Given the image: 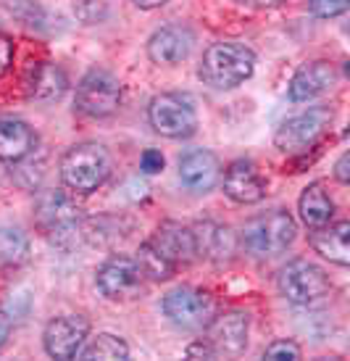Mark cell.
<instances>
[{
	"instance_id": "33",
	"label": "cell",
	"mask_w": 350,
	"mask_h": 361,
	"mask_svg": "<svg viewBox=\"0 0 350 361\" xmlns=\"http://www.w3.org/2000/svg\"><path fill=\"white\" fill-rule=\"evenodd\" d=\"M8 335H11V319H8V314H6V311H0V348L6 345Z\"/></svg>"
},
{
	"instance_id": "20",
	"label": "cell",
	"mask_w": 350,
	"mask_h": 361,
	"mask_svg": "<svg viewBox=\"0 0 350 361\" xmlns=\"http://www.w3.org/2000/svg\"><path fill=\"white\" fill-rule=\"evenodd\" d=\"M35 148V132L19 119L0 121V161H21Z\"/></svg>"
},
{
	"instance_id": "32",
	"label": "cell",
	"mask_w": 350,
	"mask_h": 361,
	"mask_svg": "<svg viewBox=\"0 0 350 361\" xmlns=\"http://www.w3.org/2000/svg\"><path fill=\"white\" fill-rule=\"evenodd\" d=\"M348 164H350V156H348V153H342L340 161H337V171H335V174H337V180H340V182H348V180H350Z\"/></svg>"
},
{
	"instance_id": "8",
	"label": "cell",
	"mask_w": 350,
	"mask_h": 361,
	"mask_svg": "<svg viewBox=\"0 0 350 361\" xmlns=\"http://www.w3.org/2000/svg\"><path fill=\"white\" fill-rule=\"evenodd\" d=\"M148 119L163 137H190L198 130V114L192 103L174 92H161L150 101Z\"/></svg>"
},
{
	"instance_id": "24",
	"label": "cell",
	"mask_w": 350,
	"mask_h": 361,
	"mask_svg": "<svg viewBox=\"0 0 350 361\" xmlns=\"http://www.w3.org/2000/svg\"><path fill=\"white\" fill-rule=\"evenodd\" d=\"M30 259V238L19 227H0V261L6 267H21Z\"/></svg>"
},
{
	"instance_id": "31",
	"label": "cell",
	"mask_w": 350,
	"mask_h": 361,
	"mask_svg": "<svg viewBox=\"0 0 350 361\" xmlns=\"http://www.w3.org/2000/svg\"><path fill=\"white\" fill-rule=\"evenodd\" d=\"M187 356H190V359H198V356H203V359H213V356H216V348H213L208 341H198L187 348Z\"/></svg>"
},
{
	"instance_id": "34",
	"label": "cell",
	"mask_w": 350,
	"mask_h": 361,
	"mask_svg": "<svg viewBox=\"0 0 350 361\" xmlns=\"http://www.w3.org/2000/svg\"><path fill=\"white\" fill-rule=\"evenodd\" d=\"M248 3H253L256 8H274V6H282L285 0H248Z\"/></svg>"
},
{
	"instance_id": "25",
	"label": "cell",
	"mask_w": 350,
	"mask_h": 361,
	"mask_svg": "<svg viewBox=\"0 0 350 361\" xmlns=\"http://www.w3.org/2000/svg\"><path fill=\"white\" fill-rule=\"evenodd\" d=\"M137 264H140L142 271H145V277H150V280H169L171 274H174V269H177V267H174V264H171L153 243L140 245V251H137Z\"/></svg>"
},
{
	"instance_id": "9",
	"label": "cell",
	"mask_w": 350,
	"mask_h": 361,
	"mask_svg": "<svg viewBox=\"0 0 350 361\" xmlns=\"http://www.w3.org/2000/svg\"><path fill=\"white\" fill-rule=\"evenodd\" d=\"M121 106L119 80L103 69L87 71L77 85V109L92 119H106Z\"/></svg>"
},
{
	"instance_id": "5",
	"label": "cell",
	"mask_w": 350,
	"mask_h": 361,
	"mask_svg": "<svg viewBox=\"0 0 350 361\" xmlns=\"http://www.w3.org/2000/svg\"><path fill=\"white\" fill-rule=\"evenodd\" d=\"M332 119L335 114L330 109H308L303 114H295L287 121H282V127L274 135V142L285 153H306L327 135Z\"/></svg>"
},
{
	"instance_id": "4",
	"label": "cell",
	"mask_w": 350,
	"mask_h": 361,
	"mask_svg": "<svg viewBox=\"0 0 350 361\" xmlns=\"http://www.w3.org/2000/svg\"><path fill=\"white\" fill-rule=\"evenodd\" d=\"M277 285H280L282 295L298 306H313V303L324 301L332 290L327 271L306 259H295L287 267H282Z\"/></svg>"
},
{
	"instance_id": "7",
	"label": "cell",
	"mask_w": 350,
	"mask_h": 361,
	"mask_svg": "<svg viewBox=\"0 0 350 361\" xmlns=\"http://www.w3.org/2000/svg\"><path fill=\"white\" fill-rule=\"evenodd\" d=\"M163 314L182 330H206L219 311H216V301L206 290L177 288V290L166 293Z\"/></svg>"
},
{
	"instance_id": "11",
	"label": "cell",
	"mask_w": 350,
	"mask_h": 361,
	"mask_svg": "<svg viewBox=\"0 0 350 361\" xmlns=\"http://www.w3.org/2000/svg\"><path fill=\"white\" fill-rule=\"evenodd\" d=\"M90 335V319L82 314H63L48 322L42 343L53 359H74Z\"/></svg>"
},
{
	"instance_id": "10",
	"label": "cell",
	"mask_w": 350,
	"mask_h": 361,
	"mask_svg": "<svg viewBox=\"0 0 350 361\" xmlns=\"http://www.w3.org/2000/svg\"><path fill=\"white\" fill-rule=\"evenodd\" d=\"M98 288L111 301H130V298H137V293H142L145 288V271L137 259L113 256L100 267Z\"/></svg>"
},
{
	"instance_id": "21",
	"label": "cell",
	"mask_w": 350,
	"mask_h": 361,
	"mask_svg": "<svg viewBox=\"0 0 350 361\" xmlns=\"http://www.w3.org/2000/svg\"><path fill=\"white\" fill-rule=\"evenodd\" d=\"M195 235V245H198V256H208V259L224 261L235 253V235L230 227H219V224H200L192 230Z\"/></svg>"
},
{
	"instance_id": "19",
	"label": "cell",
	"mask_w": 350,
	"mask_h": 361,
	"mask_svg": "<svg viewBox=\"0 0 350 361\" xmlns=\"http://www.w3.org/2000/svg\"><path fill=\"white\" fill-rule=\"evenodd\" d=\"M300 219L306 221V227L316 230V227H324L330 224L332 216H335V203H332L330 192L324 190L321 182H311L308 188L303 190L298 201Z\"/></svg>"
},
{
	"instance_id": "18",
	"label": "cell",
	"mask_w": 350,
	"mask_h": 361,
	"mask_svg": "<svg viewBox=\"0 0 350 361\" xmlns=\"http://www.w3.org/2000/svg\"><path fill=\"white\" fill-rule=\"evenodd\" d=\"M350 224L348 221H337V224H324L311 230V245L313 251L321 253L324 259H330L337 267H348L350 264Z\"/></svg>"
},
{
	"instance_id": "6",
	"label": "cell",
	"mask_w": 350,
	"mask_h": 361,
	"mask_svg": "<svg viewBox=\"0 0 350 361\" xmlns=\"http://www.w3.org/2000/svg\"><path fill=\"white\" fill-rule=\"evenodd\" d=\"M82 206H77V201L66 192H48L37 203V224L56 243L74 240L82 230Z\"/></svg>"
},
{
	"instance_id": "15",
	"label": "cell",
	"mask_w": 350,
	"mask_h": 361,
	"mask_svg": "<svg viewBox=\"0 0 350 361\" xmlns=\"http://www.w3.org/2000/svg\"><path fill=\"white\" fill-rule=\"evenodd\" d=\"M206 330H208L206 341L216 348V353H240L248 345V314L242 311L216 314Z\"/></svg>"
},
{
	"instance_id": "30",
	"label": "cell",
	"mask_w": 350,
	"mask_h": 361,
	"mask_svg": "<svg viewBox=\"0 0 350 361\" xmlns=\"http://www.w3.org/2000/svg\"><path fill=\"white\" fill-rule=\"evenodd\" d=\"M13 63V40L8 35H0V77L11 69Z\"/></svg>"
},
{
	"instance_id": "22",
	"label": "cell",
	"mask_w": 350,
	"mask_h": 361,
	"mask_svg": "<svg viewBox=\"0 0 350 361\" xmlns=\"http://www.w3.org/2000/svg\"><path fill=\"white\" fill-rule=\"evenodd\" d=\"M66 74L56 66V63H40L32 71L30 80V95L37 101H58L66 92Z\"/></svg>"
},
{
	"instance_id": "27",
	"label": "cell",
	"mask_w": 350,
	"mask_h": 361,
	"mask_svg": "<svg viewBox=\"0 0 350 361\" xmlns=\"http://www.w3.org/2000/svg\"><path fill=\"white\" fill-rule=\"evenodd\" d=\"M74 11H77V16H80L85 24H98V21L106 16V6H100L95 0H80V3L74 6Z\"/></svg>"
},
{
	"instance_id": "12",
	"label": "cell",
	"mask_w": 350,
	"mask_h": 361,
	"mask_svg": "<svg viewBox=\"0 0 350 361\" xmlns=\"http://www.w3.org/2000/svg\"><path fill=\"white\" fill-rule=\"evenodd\" d=\"M195 45V35L190 27L185 24H169V27H161L148 42V56L153 63L161 66H177L192 53Z\"/></svg>"
},
{
	"instance_id": "1",
	"label": "cell",
	"mask_w": 350,
	"mask_h": 361,
	"mask_svg": "<svg viewBox=\"0 0 350 361\" xmlns=\"http://www.w3.org/2000/svg\"><path fill=\"white\" fill-rule=\"evenodd\" d=\"M256 69V56L240 42H213L203 53L200 77L216 90H235L242 82L250 80Z\"/></svg>"
},
{
	"instance_id": "28",
	"label": "cell",
	"mask_w": 350,
	"mask_h": 361,
	"mask_svg": "<svg viewBox=\"0 0 350 361\" xmlns=\"http://www.w3.org/2000/svg\"><path fill=\"white\" fill-rule=\"evenodd\" d=\"M263 359H300V348L292 341H277L263 351Z\"/></svg>"
},
{
	"instance_id": "17",
	"label": "cell",
	"mask_w": 350,
	"mask_h": 361,
	"mask_svg": "<svg viewBox=\"0 0 350 361\" xmlns=\"http://www.w3.org/2000/svg\"><path fill=\"white\" fill-rule=\"evenodd\" d=\"M150 243H153L174 267H177V264H187V261H192L198 256V245H195L192 230L190 227H182L177 221L161 224L158 232H156V238Z\"/></svg>"
},
{
	"instance_id": "3",
	"label": "cell",
	"mask_w": 350,
	"mask_h": 361,
	"mask_svg": "<svg viewBox=\"0 0 350 361\" xmlns=\"http://www.w3.org/2000/svg\"><path fill=\"white\" fill-rule=\"evenodd\" d=\"M295 232H298V227H295V219L290 214L274 209L253 216L242 227L240 243L256 259H271V256H280L282 251L290 248L292 240H295Z\"/></svg>"
},
{
	"instance_id": "13",
	"label": "cell",
	"mask_w": 350,
	"mask_h": 361,
	"mask_svg": "<svg viewBox=\"0 0 350 361\" xmlns=\"http://www.w3.org/2000/svg\"><path fill=\"white\" fill-rule=\"evenodd\" d=\"M337 82V69L330 61H308L303 63L290 82V101L306 103L330 92Z\"/></svg>"
},
{
	"instance_id": "29",
	"label": "cell",
	"mask_w": 350,
	"mask_h": 361,
	"mask_svg": "<svg viewBox=\"0 0 350 361\" xmlns=\"http://www.w3.org/2000/svg\"><path fill=\"white\" fill-rule=\"evenodd\" d=\"M140 169L145 171V174H158V171H163V156H161V151H145L142 153Z\"/></svg>"
},
{
	"instance_id": "16",
	"label": "cell",
	"mask_w": 350,
	"mask_h": 361,
	"mask_svg": "<svg viewBox=\"0 0 350 361\" xmlns=\"http://www.w3.org/2000/svg\"><path fill=\"white\" fill-rule=\"evenodd\" d=\"M224 192L237 203H258L266 195V180L258 174L256 164L235 161L224 174Z\"/></svg>"
},
{
	"instance_id": "14",
	"label": "cell",
	"mask_w": 350,
	"mask_h": 361,
	"mask_svg": "<svg viewBox=\"0 0 350 361\" xmlns=\"http://www.w3.org/2000/svg\"><path fill=\"white\" fill-rule=\"evenodd\" d=\"M180 180L192 192L213 190L221 180V164L211 151H190L180 159Z\"/></svg>"
},
{
	"instance_id": "35",
	"label": "cell",
	"mask_w": 350,
	"mask_h": 361,
	"mask_svg": "<svg viewBox=\"0 0 350 361\" xmlns=\"http://www.w3.org/2000/svg\"><path fill=\"white\" fill-rule=\"evenodd\" d=\"M135 3H137V6H140V8H161V6H163V3H169V0H135Z\"/></svg>"
},
{
	"instance_id": "2",
	"label": "cell",
	"mask_w": 350,
	"mask_h": 361,
	"mask_svg": "<svg viewBox=\"0 0 350 361\" xmlns=\"http://www.w3.org/2000/svg\"><path fill=\"white\" fill-rule=\"evenodd\" d=\"M111 169H113V161L103 145L82 142V145H74L61 161V180L71 192L87 195L108 180Z\"/></svg>"
},
{
	"instance_id": "23",
	"label": "cell",
	"mask_w": 350,
	"mask_h": 361,
	"mask_svg": "<svg viewBox=\"0 0 350 361\" xmlns=\"http://www.w3.org/2000/svg\"><path fill=\"white\" fill-rule=\"evenodd\" d=\"M127 356H130V345L121 338H116V335H108V332L92 338L87 345H82L80 351H77V359L82 361H121L127 359Z\"/></svg>"
},
{
	"instance_id": "26",
	"label": "cell",
	"mask_w": 350,
	"mask_h": 361,
	"mask_svg": "<svg viewBox=\"0 0 350 361\" xmlns=\"http://www.w3.org/2000/svg\"><path fill=\"white\" fill-rule=\"evenodd\" d=\"M311 11L321 19H332L348 11V0H308Z\"/></svg>"
}]
</instances>
